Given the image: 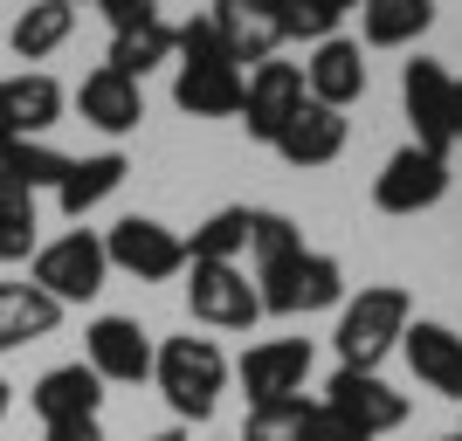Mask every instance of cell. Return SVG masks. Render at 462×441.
I'll use <instances>...</instances> for the list:
<instances>
[{
  "mask_svg": "<svg viewBox=\"0 0 462 441\" xmlns=\"http://www.w3.org/2000/svg\"><path fill=\"white\" fill-rule=\"evenodd\" d=\"M407 325H414V297L401 283H359V297L338 304V331H331L338 365L346 372H380V359L401 345Z\"/></svg>",
  "mask_w": 462,
  "mask_h": 441,
  "instance_id": "1",
  "label": "cell"
},
{
  "mask_svg": "<svg viewBox=\"0 0 462 441\" xmlns=\"http://www.w3.org/2000/svg\"><path fill=\"white\" fill-rule=\"evenodd\" d=\"M152 380L159 393H166V407H173L180 421H214V407H221V393H228V359H221V345L214 338H166V345H152Z\"/></svg>",
  "mask_w": 462,
  "mask_h": 441,
  "instance_id": "2",
  "label": "cell"
},
{
  "mask_svg": "<svg viewBox=\"0 0 462 441\" xmlns=\"http://www.w3.org/2000/svg\"><path fill=\"white\" fill-rule=\"evenodd\" d=\"M255 297H263V317H310V310L346 304V269L325 249H297L290 262L255 269Z\"/></svg>",
  "mask_w": 462,
  "mask_h": 441,
  "instance_id": "3",
  "label": "cell"
},
{
  "mask_svg": "<svg viewBox=\"0 0 462 441\" xmlns=\"http://www.w3.org/2000/svg\"><path fill=\"white\" fill-rule=\"evenodd\" d=\"M104 276H111L104 234H90V228H69V234H56V242H42L35 262H28V283H35L42 297H56V304H90L97 289H104Z\"/></svg>",
  "mask_w": 462,
  "mask_h": 441,
  "instance_id": "4",
  "label": "cell"
},
{
  "mask_svg": "<svg viewBox=\"0 0 462 441\" xmlns=\"http://www.w3.org/2000/svg\"><path fill=\"white\" fill-rule=\"evenodd\" d=\"M104 21H111V62L104 69H117V77L145 83V69L173 56V21L152 0H104Z\"/></svg>",
  "mask_w": 462,
  "mask_h": 441,
  "instance_id": "5",
  "label": "cell"
},
{
  "mask_svg": "<svg viewBox=\"0 0 462 441\" xmlns=\"http://www.w3.org/2000/svg\"><path fill=\"white\" fill-rule=\"evenodd\" d=\"M104 262L138 276V283H166V276L187 269V234H173L166 221H152V214H125V221L104 234Z\"/></svg>",
  "mask_w": 462,
  "mask_h": 441,
  "instance_id": "6",
  "label": "cell"
},
{
  "mask_svg": "<svg viewBox=\"0 0 462 441\" xmlns=\"http://www.w3.org/2000/svg\"><path fill=\"white\" fill-rule=\"evenodd\" d=\"M401 104H407V124H414V145L448 159V145H456V77L442 62L414 56L401 69Z\"/></svg>",
  "mask_w": 462,
  "mask_h": 441,
  "instance_id": "7",
  "label": "cell"
},
{
  "mask_svg": "<svg viewBox=\"0 0 462 441\" xmlns=\"http://www.w3.org/2000/svg\"><path fill=\"white\" fill-rule=\"evenodd\" d=\"M187 310H193V325H208V331H255L263 297H255L242 262H193Z\"/></svg>",
  "mask_w": 462,
  "mask_h": 441,
  "instance_id": "8",
  "label": "cell"
},
{
  "mask_svg": "<svg viewBox=\"0 0 462 441\" xmlns=\"http://www.w3.org/2000/svg\"><path fill=\"white\" fill-rule=\"evenodd\" d=\"M318 407H325L331 421H346L352 435H366V441L393 435V427L407 421V393H393L380 372H346V365L325 380V400Z\"/></svg>",
  "mask_w": 462,
  "mask_h": 441,
  "instance_id": "9",
  "label": "cell"
},
{
  "mask_svg": "<svg viewBox=\"0 0 462 441\" xmlns=\"http://www.w3.org/2000/svg\"><path fill=\"white\" fill-rule=\"evenodd\" d=\"M442 193H448V159L421 152V145H401L373 173V207L380 214H428Z\"/></svg>",
  "mask_w": 462,
  "mask_h": 441,
  "instance_id": "10",
  "label": "cell"
},
{
  "mask_svg": "<svg viewBox=\"0 0 462 441\" xmlns=\"http://www.w3.org/2000/svg\"><path fill=\"white\" fill-rule=\"evenodd\" d=\"M83 365H90L104 386H138L152 380V331L138 317H97L83 331Z\"/></svg>",
  "mask_w": 462,
  "mask_h": 441,
  "instance_id": "11",
  "label": "cell"
},
{
  "mask_svg": "<svg viewBox=\"0 0 462 441\" xmlns=\"http://www.w3.org/2000/svg\"><path fill=\"white\" fill-rule=\"evenodd\" d=\"M297 111H304V69H297V62H263V69H249V90H242V132H249L255 145H276Z\"/></svg>",
  "mask_w": 462,
  "mask_h": 441,
  "instance_id": "12",
  "label": "cell"
},
{
  "mask_svg": "<svg viewBox=\"0 0 462 441\" xmlns=\"http://www.w3.org/2000/svg\"><path fill=\"white\" fill-rule=\"evenodd\" d=\"M214 41H221V56L242 69V62H276L283 49V21H276V0H214Z\"/></svg>",
  "mask_w": 462,
  "mask_h": 441,
  "instance_id": "13",
  "label": "cell"
},
{
  "mask_svg": "<svg viewBox=\"0 0 462 441\" xmlns=\"http://www.w3.org/2000/svg\"><path fill=\"white\" fill-rule=\"evenodd\" d=\"M242 386H249V407H270V400H297L310 380V338H263V345L242 352Z\"/></svg>",
  "mask_w": 462,
  "mask_h": 441,
  "instance_id": "14",
  "label": "cell"
},
{
  "mask_svg": "<svg viewBox=\"0 0 462 441\" xmlns=\"http://www.w3.org/2000/svg\"><path fill=\"white\" fill-rule=\"evenodd\" d=\"M297 69H304V96H310V104H325V111H346V104L366 96V49H359L352 35L318 41Z\"/></svg>",
  "mask_w": 462,
  "mask_h": 441,
  "instance_id": "15",
  "label": "cell"
},
{
  "mask_svg": "<svg viewBox=\"0 0 462 441\" xmlns=\"http://www.w3.org/2000/svg\"><path fill=\"white\" fill-rule=\"evenodd\" d=\"M62 83L49 69H21V77H0V132L7 138H49L62 124Z\"/></svg>",
  "mask_w": 462,
  "mask_h": 441,
  "instance_id": "16",
  "label": "cell"
},
{
  "mask_svg": "<svg viewBox=\"0 0 462 441\" xmlns=\"http://www.w3.org/2000/svg\"><path fill=\"white\" fill-rule=\"evenodd\" d=\"M242 90H249V77L228 56H193L173 77V104L187 117H242Z\"/></svg>",
  "mask_w": 462,
  "mask_h": 441,
  "instance_id": "17",
  "label": "cell"
},
{
  "mask_svg": "<svg viewBox=\"0 0 462 441\" xmlns=\"http://www.w3.org/2000/svg\"><path fill=\"white\" fill-rule=\"evenodd\" d=\"M401 352H407V365H414V380H421L428 393L462 400V338H456L448 325H435V317H414V325L401 331Z\"/></svg>",
  "mask_w": 462,
  "mask_h": 441,
  "instance_id": "18",
  "label": "cell"
},
{
  "mask_svg": "<svg viewBox=\"0 0 462 441\" xmlns=\"http://www.w3.org/2000/svg\"><path fill=\"white\" fill-rule=\"evenodd\" d=\"M77 111H83V124H97L104 138H125V132L145 124V90H138L132 77H117V69L97 62L90 77L77 83Z\"/></svg>",
  "mask_w": 462,
  "mask_h": 441,
  "instance_id": "19",
  "label": "cell"
},
{
  "mask_svg": "<svg viewBox=\"0 0 462 441\" xmlns=\"http://www.w3.org/2000/svg\"><path fill=\"white\" fill-rule=\"evenodd\" d=\"M28 407L42 414V427H62V421H97V407H104V380H97L90 365H49L28 393Z\"/></svg>",
  "mask_w": 462,
  "mask_h": 441,
  "instance_id": "20",
  "label": "cell"
},
{
  "mask_svg": "<svg viewBox=\"0 0 462 441\" xmlns=\"http://www.w3.org/2000/svg\"><path fill=\"white\" fill-rule=\"evenodd\" d=\"M276 152H283V166H297V173L331 166V159L346 152V111H325V104H310V96H304V111L283 124Z\"/></svg>",
  "mask_w": 462,
  "mask_h": 441,
  "instance_id": "21",
  "label": "cell"
},
{
  "mask_svg": "<svg viewBox=\"0 0 462 441\" xmlns=\"http://www.w3.org/2000/svg\"><path fill=\"white\" fill-rule=\"evenodd\" d=\"M125 173H132V159L117 152H90V159H69V173H62V187H56V207L69 214V221H83L90 207H104L117 187H125Z\"/></svg>",
  "mask_w": 462,
  "mask_h": 441,
  "instance_id": "22",
  "label": "cell"
},
{
  "mask_svg": "<svg viewBox=\"0 0 462 441\" xmlns=\"http://www.w3.org/2000/svg\"><path fill=\"white\" fill-rule=\"evenodd\" d=\"M62 325V304L56 297H42L35 283H0V352H21L35 345V338H49V331Z\"/></svg>",
  "mask_w": 462,
  "mask_h": 441,
  "instance_id": "23",
  "label": "cell"
},
{
  "mask_svg": "<svg viewBox=\"0 0 462 441\" xmlns=\"http://www.w3.org/2000/svg\"><path fill=\"white\" fill-rule=\"evenodd\" d=\"M435 28V7L428 0H366L359 7V49H407Z\"/></svg>",
  "mask_w": 462,
  "mask_h": 441,
  "instance_id": "24",
  "label": "cell"
},
{
  "mask_svg": "<svg viewBox=\"0 0 462 441\" xmlns=\"http://www.w3.org/2000/svg\"><path fill=\"white\" fill-rule=\"evenodd\" d=\"M69 35H77V7H69V0H35V7H21L14 28H7V41H14V56H21V62L56 56Z\"/></svg>",
  "mask_w": 462,
  "mask_h": 441,
  "instance_id": "25",
  "label": "cell"
},
{
  "mask_svg": "<svg viewBox=\"0 0 462 441\" xmlns=\"http://www.w3.org/2000/svg\"><path fill=\"white\" fill-rule=\"evenodd\" d=\"M42 249V193L0 179V262H35Z\"/></svg>",
  "mask_w": 462,
  "mask_h": 441,
  "instance_id": "26",
  "label": "cell"
},
{
  "mask_svg": "<svg viewBox=\"0 0 462 441\" xmlns=\"http://www.w3.org/2000/svg\"><path fill=\"white\" fill-rule=\"evenodd\" d=\"M62 173H69V152H56L49 138H7V152H0V179L28 193H56Z\"/></svg>",
  "mask_w": 462,
  "mask_h": 441,
  "instance_id": "27",
  "label": "cell"
},
{
  "mask_svg": "<svg viewBox=\"0 0 462 441\" xmlns=\"http://www.w3.org/2000/svg\"><path fill=\"white\" fill-rule=\"evenodd\" d=\"M249 255V207H214L187 242V262H235Z\"/></svg>",
  "mask_w": 462,
  "mask_h": 441,
  "instance_id": "28",
  "label": "cell"
},
{
  "mask_svg": "<svg viewBox=\"0 0 462 441\" xmlns=\"http://www.w3.org/2000/svg\"><path fill=\"white\" fill-rule=\"evenodd\" d=\"M297 249H304V228H297L290 214H276V207H249V255H255V269L290 262Z\"/></svg>",
  "mask_w": 462,
  "mask_h": 441,
  "instance_id": "29",
  "label": "cell"
},
{
  "mask_svg": "<svg viewBox=\"0 0 462 441\" xmlns=\"http://www.w3.org/2000/svg\"><path fill=\"white\" fill-rule=\"evenodd\" d=\"M276 21H283V41H331L338 21H346V0H276Z\"/></svg>",
  "mask_w": 462,
  "mask_h": 441,
  "instance_id": "30",
  "label": "cell"
},
{
  "mask_svg": "<svg viewBox=\"0 0 462 441\" xmlns=\"http://www.w3.org/2000/svg\"><path fill=\"white\" fill-rule=\"evenodd\" d=\"M310 407L318 400H270V407H249V421H242V441H304L310 435Z\"/></svg>",
  "mask_w": 462,
  "mask_h": 441,
  "instance_id": "31",
  "label": "cell"
},
{
  "mask_svg": "<svg viewBox=\"0 0 462 441\" xmlns=\"http://www.w3.org/2000/svg\"><path fill=\"white\" fill-rule=\"evenodd\" d=\"M304 441H366V435H352L346 421H331L325 407H310V435H304Z\"/></svg>",
  "mask_w": 462,
  "mask_h": 441,
  "instance_id": "32",
  "label": "cell"
},
{
  "mask_svg": "<svg viewBox=\"0 0 462 441\" xmlns=\"http://www.w3.org/2000/svg\"><path fill=\"white\" fill-rule=\"evenodd\" d=\"M42 441H104V421H62V427H49Z\"/></svg>",
  "mask_w": 462,
  "mask_h": 441,
  "instance_id": "33",
  "label": "cell"
},
{
  "mask_svg": "<svg viewBox=\"0 0 462 441\" xmlns=\"http://www.w3.org/2000/svg\"><path fill=\"white\" fill-rule=\"evenodd\" d=\"M7 407H14V386L0 380V421H7Z\"/></svg>",
  "mask_w": 462,
  "mask_h": 441,
  "instance_id": "34",
  "label": "cell"
},
{
  "mask_svg": "<svg viewBox=\"0 0 462 441\" xmlns=\"http://www.w3.org/2000/svg\"><path fill=\"white\" fill-rule=\"evenodd\" d=\"M456 145H462V77H456Z\"/></svg>",
  "mask_w": 462,
  "mask_h": 441,
  "instance_id": "35",
  "label": "cell"
},
{
  "mask_svg": "<svg viewBox=\"0 0 462 441\" xmlns=\"http://www.w3.org/2000/svg\"><path fill=\"white\" fill-rule=\"evenodd\" d=\"M152 441H193V435H187V427H166V435H152Z\"/></svg>",
  "mask_w": 462,
  "mask_h": 441,
  "instance_id": "36",
  "label": "cell"
},
{
  "mask_svg": "<svg viewBox=\"0 0 462 441\" xmlns=\"http://www.w3.org/2000/svg\"><path fill=\"white\" fill-rule=\"evenodd\" d=\"M0 152H7V132H0Z\"/></svg>",
  "mask_w": 462,
  "mask_h": 441,
  "instance_id": "37",
  "label": "cell"
},
{
  "mask_svg": "<svg viewBox=\"0 0 462 441\" xmlns=\"http://www.w3.org/2000/svg\"><path fill=\"white\" fill-rule=\"evenodd\" d=\"M442 441H462V435H442Z\"/></svg>",
  "mask_w": 462,
  "mask_h": 441,
  "instance_id": "38",
  "label": "cell"
}]
</instances>
